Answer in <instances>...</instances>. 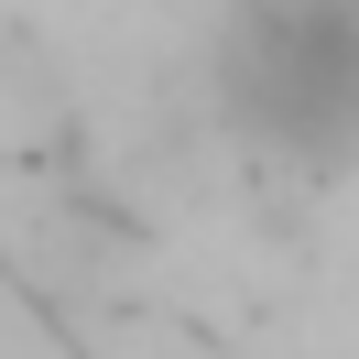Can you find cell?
<instances>
[{"label": "cell", "instance_id": "1", "mask_svg": "<svg viewBox=\"0 0 359 359\" xmlns=\"http://www.w3.org/2000/svg\"><path fill=\"white\" fill-rule=\"evenodd\" d=\"M218 109L283 175L359 163V0H240L218 33Z\"/></svg>", "mask_w": 359, "mask_h": 359}]
</instances>
